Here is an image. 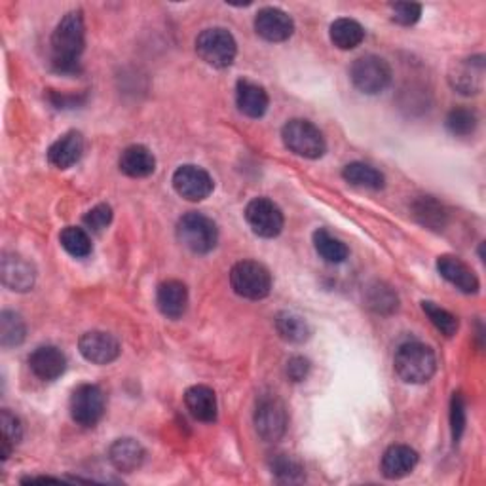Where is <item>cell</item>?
Segmentation results:
<instances>
[{"instance_id": "3", "label": "cell", "mask_w": 486, "mask_h": 486, "mask_svg": "<svg viewBox=\"0 0 486 486\" xmlns=\"http://www.w3.org/2000/svg\"><path fill=\"white\" fill-rule=\"evenodd\" d=\"M281 139L291 152L308 160L321 158L327 150L321 129L316 124L302 119L289 120L281 129Z\"/></svg>"}, {"instance_id": "17", "label": "cell", "mask_w": 486, "mask_h": 486, "mask_svg": "<svg viewBox=\"0 0 486 486\" xmlns=\"http://www.w3.org/2000/svg\"><path fill=\"white\" fill-rule=\"evenodd\" d=\"M437 270L446 281L454 285L458 291H462V293H465V295H475L481 287L475 272L458 257H453V255L439 257Z\"/></svg>"}, {"instance_id": "26", "label": "cell", "mask_w": 486, "mask_h": 486, "mask_svg": "<svg viewBox=\"0 0 486 486\" xmlns=\"http://www.w3.org/2000/svg\"><path fill=\"white\" fill-rule=\"evenodd\" d=\"M329 34L330 43H333L338 50H354L363 43L365 29L361 27V24L356 22V19L340 17L330 25Z\"/></svg>"}, {"instance_id": "20", "label": "cell", "mask_w": 486, "mask_h": 486, "mask_svg": "<svg viewBox=\"0 0 486 486\" xmlns=\"http://www.w3.org/2000/svg\"><path fill=\"white\" fill-rule=\"evenodd\" d=\"M145 449L139 441L124 437L116 439L109 449V460L116 470L122 473H133L138 472L145 462Z\"/></svg>"}, {"instance_id": "10", "label": "cell", "mask_w": 486, "mask_h": 486, "mask_svg": "<svg viewBox=\"0 0 486 486\" xmlns=\"http://www.w3.org/2000/svg\"><path fill=\"white\" fill-rule=\"evenodd\" d=\"M245 221L261 238H276L281 234L285 219L278 204L268 198L251 200L245 207Z\"/></svg>"}, {"instance_id": "14", "label": "cell", "mask_w": 486, "mask_h": 486, "mask_svg": "<svg viewBox=\"0 0 486 486\" xmlns=\"http://www.w3.org/2000/svg\"><path fill=\"white\" fill-rule=\"evenodd\" d=\"M0 276L3 283L15 293H27L34 287L36 270L31 261L17 255V253H5L3 264H0Z\"/></svg>"}, {"instance_id": "18", "label": "cell", "mask_w": 486, "mask_h": 486, "mask_svg": "<svg viewBox=\"0 0 486 486\" xmlns=\"http://www.w3.org/2000/svg\"><path fill=\"white\" fill-rule=\"evenodd\" d=\"M418 463V453L408 444H392L382 456L380 472L386 479H403L413 473Z\"/></svg>"}, {"instance_id": "38", "label": "cell", "mask_w": 486, "mask_h": 486, "mask_svg": "<svg viewBox=\"0 0 486 486\" xmlns=\"http://www.w3.org/2000/svg\"><path fill=\"white\" fill-rule=\"evenodd\" d=\"M110 223H112V207L109 204L95 205L84 215V224L91 232H103Z\"/></svg>"}, {"instance_id": "19", "label": "cell", "mask_w": 486, "mask_h": 486, "mask_svg": "<svg viewBox=\"0 0 486 486\" xmlns=\"http://www.w3.org/2000/svg\"><path fill=\"white\" fill-rule=\"evenodd\" d=\"M84 138L79 131H67L48 148V162L57 169H69L82 158Z\"/></svg>"}, {"instance_id": "32", "label": "cell", "mask_w": 486, "mask_h": 486, "mask_svg": "<svg viewBox=\"0 0 486 486\" xmlns=\"http://www.w3.org/2000/svg\"><path fill=\"white\" fill-rule=\"evenodd\" d=\"M60 242H62V247L74 259H86L88 255H91L93 245L84 228H79V226L63 228L60 234Z\"/></svg>"}, {"instance_id": "33", "label": "cell", "mask_w": 486, "mask_h": 486, "mask_svg": "<svg viewBox=\"0 0 486 486\" xmlns=\"http://www.w3.org/2000/svg\"><path fill=\"white\" fill-rule=\"evenodd\" d=\"M272 475L280 482H302L304 481V468L302 463L287 453H280L270 462Z\"/></svg>"}, {"instance_id": "24", "label": "cell", "mask_w": 486, "mask_h": 486, "mask_svg": "<svg viewBox=\"0 0 486 486\" xmlns=\"http://www.w3.org/2000/svg\"><path fill=\"white\" fill-rule=\"evenodd\" d=\"M119 166H120V171L128 175V177L143 179V177H148V175H152L154 169H157V158H154V154L147 147L131 145L122 152Z\"/></svg>"}, {"instance_id": "7", "label": "cell", "mask_w": 486, "mask_h": 486, "mask_svg": "<svg viewBox=\"0 0 486 486\" xmlns=\"http://www.w3.org/2000/svg\"><path fill=\"white\" fill-rule=\"evenodd\" d=\"M287 406L276 394H262L255 406V430L266 443L280 441L287 432Z\"/></svg>"}, {"instance_id": "27", "label": "cell", "mask_w": 486, "mask_h": 486, "mask_svg": "<svg viewBox=\"0 0 486 486\" xmlns=\"http://www.w3.org/2000/svg\"><path fill=\"white\" fill-rule=\"evenodd\" d=\"M342 177L346 183L354 185V186H361V188H368V190H382L386 185V177L384 173L378 171L376 167L363 164V162H352L348 164L342 169Z\"/></svg>"}, {"instance_id": "36", "label": "cell", "mask_w": 486, "mask_h": 486, "mask_svg": "<svg viewBox=\"0 0 486 486\" xmlns=\"http://www.w3.org/2000/svg\"><path fill=\"white\" fill-rule=\"evenodd\" d=\"M397 304L399 299L392 287L376 283L375 287H371V291H368V306L378 314H392L394 310H397Z\"/></svg>"}, {"instance_id": "4", "label": "cell", "mask_w": 486, "mask_h": 486, "mask_svg": "<svg viewBox=\"0 0 486 486\" xmlns=\"http://www.w3.org/2000/svg\"><path fill=\"white\" fill-rule=\"evenodd\" d=\"M177 238L192 253L205 255V253L215 249L219 242V230L213 219L202 215V213L190 211L177 223Z\"/></svg>"}, {"instance_id": "31", "label": "cell", "mask_w": 486, "mask_h": 486, "mask_svg": "<svg viewBox=\"0 0 486 486\" xmlns=\"http://www.w3.org/2000/svg\"><path fill=\"white\" fill-rule=\"evenodd\" d=\"M0 425H3L0 456H3V460H8L15 446L24 439V425H22V420H19L14 413H10L8 408H5V411L0 413Z\"/></svg>"}, {"instance_id": "2", "label": "cell", "mask_w": 486, "mask_h": 486, "mask_svg": "<svg viewBox=\"0 0 486 486\" xmlns=\"http://www.w3.org/2000/svg\"><path fill=\"white\" fill-rule=\"evenodd\" d=\"M395 373L406 384H425L430 382L437 371L435 352L424 342L413 340L405 342L395 352Z\"/></svg>"}, {"instance_id": "6", "label": "cell", "mask_w": 486, "mask_h": 486, "mask_svg": "<svg viewBox=\"0 0 486 486\" xmlns=\"http://www.w3.org/2000/svg\"><path fill=\"white\" fill-rule=\"evenodd\" d=\"M230 285L236 295L249 300H261L270 295L272 276L264 264L242 261L230 270Z\"/></svg>"}, {"instance_id": "15", "label": "cell", "mask_w": 486, "mask_h": 486, "mask_svg": "<svg viewBox=\"0 0 486 486\" xmlns=\"http://www.w3.org/2000/svg\"><path fill=\"white\" fill-rule=\"evenodd\" d=\"M255 31L268 43H285L295 33V22L280 8H262L255 17Z\"/></svg>"}, {"instance_id": "37", "label": "cell", "mask_w": 486, "mask_h": 486, "mask_svg": "<svg viewBox=\"0 0 486 486\" xmlns=\"http://www.w3.org/2000/svg\"><path fill=\"white\" fill-rule=\"evenodd\" d=\"M465 422H468V411H465V401L462 394H454L451 401V430L453 441L458 443L465 432Z\"/></svg>"}, {"instance_id": "5", "label": "cell", "mask_w": 486, "mask_h": 486, "mask_svg": "<svg viewBox=\"0 0 486 486\" xmlns=\"http://www.w3.org/2000/svg\"><path fill=\"white\" fill-rule=\"evenodd\" d=\"M196 53L209 67L226 69L236 60L238 53L236 38L223 27L205 29L196 38Z\"/></svg>"}, {"instance_id": "11", "label": "cell", "mask_w": 486, "mask_h": 486, "mask_svg": "<svg viewBox=\"0 0 486 486\" xmlns=\"http://www.w3.org/2000/svg\"><path fill=\"white\" fill-rule=\"evenodd\" d=\"M173 188L188 202H202L213 192V179L204 167L186 164L173 173Z\"/></svg>"}, {"instance_id": "34", "label": "cell", "mask_w": 486, "mask_h": 486, "mask_svg": "<svg viewBox=\"0 0 486 486\" xmlns=\"http://www.w3.org/2000/svg\"><path fill=\"white\" fill-rule=\"evenodd\" d=\"M477 126H479V116L473 109L456 107L446 114V129L456 135V138H468V135H473Z\"/></svg>"}, {"instance_id": "21", "label": "cell", "mask_w": 486, "mask_h": 486, "mask_svg": "<svg viewBox=\"0 0 486 486\" xmlns=\"http://www.w3.org/2000/svg\"><path fill=\"white\" fill-rule=\"evenodd\" d=\"M157 304L167 319H179L188 308V289L179 280H167L158 287Z\"/></svg>"}, {"instance_id": "16", "label": "cell", "mask_w": 486, "mask_h": 486, "mask_svg": "<svg viewBox=\"0 0 486 486\" xmlns=\"http://www.w3.org/2000/svg\"><path fill=\"white\" fill-rule=\"evenodd\" d=\"M29 367L36 378L53 382L63 376L67 368V357L57 346H41L29 356Z\"/></svg>"}, {"instance_id": "28", "label": "cell", "mask_w": 486, "mask_h": 486, "mask_svg": "<svg viewBox=\"0 0 486 486\" xmlns=\"http://www.w3.org/2000/svg\"><path fill=\"white\" fill-rule=\"evenodd\" d=\"M314 247H316L318 255L325 262H330V264H340L349 255L348 245L342 240H338L337 236L330 234V232L325 228H318L314 232Z\"/></svg>"}, {"instance_id": "23", "label": "cell", "mask_w": 486, "mask_h": 486, "mask_svg": "<svg viewBox=\"0 0 486 486\" xmlns=\"http://www.w3.org/2000/svg\"><path fill=\"white\" fill-rule=\"evenodd\" d=\"M188 413L198 422L211 424L217 420V395L207 386H192L185 394Z\"/></svg>"}, {"instance_id": "8", "label": "cell", "mask_w": 486, "mask_h": 486, "mask_svg": "<svg viewBox=\"0 0 486 486\" xmlns=\"http://www.w3.org/2000/svg\"><path fill=\"white\" fill-rule=\"evenodd\" d=\"M349 79L361 93L376 95L390 86L392 69L378 55H363L349 69Z\"/></svg>"}, {"instance_id": "1", "label": "cell", "mask_w": 486, "mask_h": 486, "mask_svg": "<svg viewBox=\"0 0 486 486\" xmlns=\"http://www.w3.org/2000/svg\"><path fill=\"white\" fill-rule=\"evenodd\" d=\"M86 46V25L81 10L63 15L52 34V65L57 72H76Z\"/></svg>"}, {"instance_id": "22", "label": "cell", "mask_w": 486, "mask_h": 486, "mask_svg": "<svg viewBox=\"0 0 486 486\" xmlns=\"http://www.w3.org/2000/svg\"><path fill=\"white\" fill-rule=\"evenodd\" d=\"M236 105L242 114L249 119H261L266 114L270 97L266 90L251 81H238L236 84Z\"/></svg>"}, {"instance_id": "25", "label": "cell", "mask_w": 486, "mask_h": 486, "mask_svg": "<svg viewBox=\"0 0 486 486\" xmlns=\"http://www.w3.org/2000/svg\"><path fill=\"white\" fill-rule=\"evenodd\" d=\"M413 215L415 219L430 230H443L449 223V211L444 209L441 202L432 196H422L413 204Z\"/></svg>"}, {"instance_id": "13", "label": "cell", "mask_w": 486, "mask_h": 486, "mask_svg": "<svg viewBox=\"0 0 486 486\" xmlns=\"http://www.w3.org/2000/svg\"><path fill=\"white\" fill-rule=\"evenodd\" d=\"M79 349L86 361L93 365H109L119 359L122 348L110 333L103 330H90L79 340Z\"/></svg>"}, {"instance_id": "12", "label": "cell", "mask_w": 486, "mask_h": 486, "mask_svg": "<svg viewBox=\"0 0 486 486\" xmlns=\"http://www.w3.org/2000/svg\"><path fill=\"white\" fill-rule=\"evenodd\" d=\"M451 86L462 95H477L484 86V57L473 55L456 62L449 71Z\"/></svg>"}, {"instance_id": "39", "label": "cell", "mask_w": 486, "mask_h": 486, "mask_svg": "<svg viewBox=\"0 0 486 486\" xmlns=\"http://www.w3.org/2000/svg\"><path fill=\"white\" fill-rule=\"evenodd\" d=\"M392 14H394L395 24L411 27L420 19L422 6L415 5V3H395V5H392Z\"/></svg>"}, {"instance_id": "29", "label": "cell", "mask_w": 486, "mask_h": 486, "mask_svg": "<svg viewBox=\"0 0 486 486\" xmlns=\"http://www.w3.org/2000/svg\"><path fill=\"white\" fill-rule=\"evenodd\" d=\"M276 330L285 342H291V344H304L310 337H312V329H310L308 321L291 312L278 314Z\"/></svg>"}, {"instance_id": "40", "label": "cell", "mask_w": 486, "mask_h": 486, "mask_svg": "<svg viewBox=\"0 0 486 486\" xmlns=\"http://www.w3.org/2000/svg\"><path fill=\"white\" fill-rule=\"evenodd\" d=\"M310 373V361L302 356H295V357H291L287 361V376L289 380H293V382H302L306 380Z\"/></svg>"}, {"instance_id": "9", "label": "cell", "mask_w": 486, "mask_h": 486, "mask_svg": "<svg viewBox=\"0 0 486 486\" xmlns=\"http://www.w3.org/2000/svg\"><path fill=\"white\" fill-rule=\"evenodd\" d=\"M71 418L81 427H95L105 416V394L100 386L82 384L76 387L69 403Z\"/></svg>"}, {"instance_id": "35", "label": "cell", "mask_w": 486, "mask_h": 486, "mask_svg": "<svg viewBox=\"0 0 486 486\" xmlns=\"http://www.w3.org/2000/svg\"><path fill=\"white\" fill-rule=\"evenodd\" d=\"M422 310H424V314L430 318L434 327L444 337H454L458 333V327H460L458 318L454 314H451L449 310L441 308L439 304H435L432 300H424Z\"/></svg>"}, {"instance_id": "30", "label": "cell", "mask_w": 486, "mask_h": 486, "mask_svg": "<svg viewBox=\"0 0 486 486\" xmlns=\"http://www.w3.org/2000/svg\"><path fill=\"white\" fill-rule=\"evenodd\" d=\"M27 337V327L22 316L12 312V310H5L0 314V344L3 348H15L24 344Z\"/></svg>"}]
</instances>
